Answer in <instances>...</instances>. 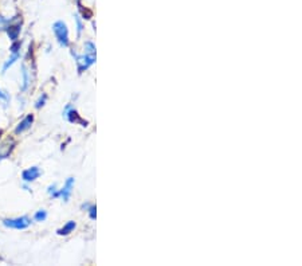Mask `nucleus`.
<instances>
[{"label": "nucleus", "instance_id": "nucleus-18", "mask_svg": "<svg viewBox=\"0 0 302 266\" xmlns=\"http://www.w3.org/2000/svg\"><path fill=\"white\" fill-rule=\"evenodd\" d=\"M57 186H55V184H53V186H50L48 187V190H47V192H48V195H51V197L53 198H55V195H57Z\"/></svg>", "mask_w": 302, "mask_h": 266}, {"label": "nucleus", "instance_id": "nucleus-11", "mask_svg": "<svg viewBox=\"0 0 302 266\" xmlns=\"http://www.w3.org/2000/svg\"><path fill=\"white\" fill-rule=\"evenodd\" d=\"M22 90L24 91L26 89L29 88L30 85V77H29V70H27V67H26L24 65L22 66Z\"/></svg>", "mask_w": 302, "mask_h": 266}, {"label": "nucleus", "instance_id": "nucleus-2", "mask_svg": "<svg viewBox=\"0 0 302 266\" xmlns=\"http://www.w3.org/2000/svg\"><path fill=\"white\" fill-rule=\"evenodd\" d=\"M3 225L8 229H15V230H24L27 227H30L31 225V219L29 216H18V218H11V219H4Z\"/></svg>", "mask_w": 302, "mask_h": 266}, {"label": "nucleus", "instance_id": "nucleus-16", "mask_svg": "<svg viewBox=\"0 0 302 266\" xmlns=\"http://www.w3.org/2000/svg\"><path fill=\"white\" fill-rule=\"evenodd\" d=\"M20 46H22V43L18 42V40H15L14 44H12L11 49H10V51H11L12 54H16V53H19V50H20Z\"/></svg>", "mask_w": 302, "mask_h": 266}, {"label": "nucleus", "instance_id": "nucleus-8", "mask_svg": "<svg viewBox=\"0 0 302 266\" xmlns=\"http://www.w3.org/2000/svg\"><path fill=\"white\" fill-rule=\"evenodd\" d=\"M33 123H34L33 114H27V116H26L19 123L18 127L15 128V133H16V135H20V133H23V132L29 131L30 128H31V125H33Z\"/></svg>", "mask_w": 302, "mask_h": 266}, {"label": "nucleus", "instance_id": "nucleus-17", "mask_svg": "<svg viewBox=\"0 0 302 266\" xmlns=\"http://www.w3.org/2000/svg\"><path fill=\"white\" fill-rule=\"evenodd\" d=\"M89 215H90L91 219H95V216H97V207L95 206H90V208H89Z\"/></svg>", "mask_w": 302, "mask_h": 266}, {"label": "nucleus", "instance_id": "nucleus-14", "mask_svg": "<svg viewBox=\"0 0 302 266\" xmlns=\"http://www.w3.org/2000/svg\"><path fill=\"white\" fill-rule=\"evenodd\" d=\"M0 101L4 102L6 105H7V104H10V101H11V97H10V94H8L7 91L2 90V89H0Z\"/></svg>", "mask_w": 302, "mask_h": 266}, {"label": "nucleus", "instance_id": "nucleus-21", "mask_svg": "<svg viewBox=\"0 0 302 266\" xmlns=\"http://www.w3.org/2000/svg\"><path fill=\"white\" fill-rule=\"evenodd\" d=\"M2 133H3V132H2V131H0V135H2Z\"/></svg>", "mask_w": 302, "mask_h": 266}, {"label": "nucleus", "instance_id": "nucleus-5", "mask_svg": "<svg viewBox=\"0 0 302 266\" xmlns=\"http://www.w3.org/2000/svg\"><path fill=\"white\" fill-rule=\"evenodd\" d=\"M65 117L67 118V120L70 121V123H74V124H81L82 127H88V121H85L82 117L78 114V112H77L74 108H70V106H67V109L65 110Z\"/></svg>", "mask_w": 302, "mask_h": 266}, {"label": "nucleus", "instance_id": "nucleus-13", "mask_svg": "<svg viewBox=\"0 0 302 266\" xmlns=\"http://www.w3.org/2000/svg\"><path fill=\"white\" fill-rule=\"evenodd\" d=\"M85 54H95V46L91 42L85 43Z\"/></svg>", "mask_w": 302, "mask_h": 266}, {"label": "nucleus", "instance_id": "nucleus-15", "mask_svg": "<svg viewBox=\"0 0 302 266\" xmlns=\"http://www.w3.org/2000/svg\"><path fill=\"white\" fill-rule=\"evenodd\" d=\"M46 100H47V95L44 94H42L39 97V100H38L37 102H35V108H37V109H40V108H42V106L44 105V104H46Z\"/></svg>", "mask_w": 302, "mask_h": 266}, {"label": "nucleus", "instance_id": "nucleus-20", "mask_svg": "<svg viewBox=\"0 0 302 266\" xmlns=\"http://www.w3.org/2000/svg\"><path fill=\"white\" fill-rule=\"evenodd\" d=\"M8 153H10V152H8V151H7V152H3V151H0V160H3V159H6V157L8 156Z\"/></svg>", "mask_w": 302, "mask_h": 266}, {"label": "nucleus", "instance_id": "nucleus-7", "mask_svg": "<svg viewBox=\"0 0 302 266\" xmlns=\"http://www.w3.org/2000/svg\"><path fill=\"white\" fill-rule=\"evenodd\" d=\"M20 30H22V23L20 22H15V19H12V22L8 25V27L6 29L7 31L8 37L11 40H18L19 34H20Z\"/></svg>", "mask_w": 302, "mask_h": 266}, {"label": "nucleus", "instance_id": "nucleus-6", "mask_svg": "<svg viewBox=\"0 0 302 266\" xmlns=\"http://www.w3.org/2000/svg\"><path fill=\"white\" fill-rule=\"evenodd\" d=\"M40 170L38 167H30L22 172V180L24 183H33L35 182L40 176Z\"/></svg>", "mask_w": 302, "mask_h": 266}, {"label": "nucleus", "instance_id": "nucleus-19", "mask_svg": "<svg viewBox=\"0 0 302 266\" xmlns=\"http://www.w3.org/2000/svg\"><path fill=\"white\" fill-rule=\"evenodd\" d=\"M77 22V30H78V35H81V33H82V30H84V26H82V23H81L80 18L76 19Z\"/></svg>", "mask_w": 302, "mask_h": 266}, {"label": "nucleus", "instance_id": "nucleus-12", "mask_svg": "<svg viewBox=\"0 0 302 266\" xmlns=\"http://www.w3.org/2000/svg\"><path fill=\"white\" fill-rule=\"evenodd\" d=\"M47 218V211L46 210H39V211L35 212V215H34V219L37 221V222H43Z\"/></svg>", "mask_w": 302, "mask_h": 266}, {"label": "nucleus", "instance_id": "nucleus-9", "mask_svg": "<svg viewBox=\"0 0 302 266\" xmlns=\"http://www.w3.org/2000/svg\"><path fill=\"white\" fill-rule=\"evenodd\" d=\"M76 227H77V223L74 222V221H69V222L66 223L63 227H61L57 233H58V235H69L70 233H73Z\"/></svg>", "mask_w": 302, "mask_h": 266}, {"label": "nucleus", "instance_id": "nucleus-1", "mask_svg": "<svg viewBox=\"0 0 302 266\" xmlns=\"http://www.w3.org/2000/svg\"><path fill=\"white\" fill-rule=\"evenodd\" d=\"M53 33H54L55 38L58 40V43L62 47H69L70 39H69V29L63 20H57L53 25Z\"/></svg>", "mask_w": 302, "mask_h": 266}, {"label": "nucleus", "instance_id": "nucleus-4", "mask_svg": "<svg viewBox=\"0 0 302 266\" xmlns=\"http://www.w3.org/2000/svg\"><path fill=\"white\" fill-rule=\"evenodd\" d=\"M73 187H74V178H69L66 180L65 186L61 188V190L57 191V195L55 198H61L65 202H67L71 197V192H73Z\"/></svg>", "mask_w": 302, "mask_h": 266}, {"label": "nucleus", "instance_id": "nucleus-10", "mask_svg": "<svg viewBox=\"0 0 302 266\" xmlns=\"http://www.w3.org/2000/svg\"><path fill=\"white\" fill-rule=\"evenodd\" d=\"M19 58H20V53H16V54H12L11 57H10V58H8L7 61L4 62L3 67H2V73H6V71H7V70L10 69V67H11V66L14 65V63L16 62V61H18Z\"/></svg>", "mask_w": 302, "mask_h": 266}, {"label": "nucleus", "instance_id": "nucleus-3", "mask_svg": "<svg viewBox=\"0 0 302 266\" xmlns=\"http://www.w3.org/2000/svg\"><path fill=\"white\" fill-rule=\"evenodd\" d=\"M76 55L77 65H78V71L84 73L85 70H88L93 63L95 62V54H85V55Z\"/></svg>", "mask_w": 302, "mask_h": 266}]
</instances>
